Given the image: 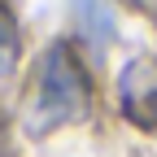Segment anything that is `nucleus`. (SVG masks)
Here are the masks:
<instances>
[{"label":"nucleus","instance_id":"obj_1","mask_svg":"<svg viewBox=\"0 0 157 157\" xmlns=\"http://www.w3.org/2000/svg\"><path fill=\"white\" fill-rule=\"evenodd\" d=\"M87 105H92L87 70H83V61L74 57V48L66 39H57L44 52V61H39V74H35L31 96H26L22 122H26V131L35 140H44V135L87 118Z\"/></svg>","mask_w":157,"mask_h":157},{"label":"nucleus","instance_id":"obj_2","mask_svg":"<svg viewBox=\"0 0 157 157\" xmlns=\"http://www.w3.org/2000/svg\"><path fill=\"white\" fill-rule=\"evenodd\" d=\"M118 101H122V113L135 127L157 131V61L153 57H135V61L122 66V74H118Z\"/></svg>","mask_w":157,"mask_h":157},{"label":"nucleus","instance_id":"obj_3","mask_svg":"<svg viewBox=\"0 0 157 157\" xmlns=\"http://www.w3.org/2000/svg\"><path fill=\"white\" fill-rule=\"evenodd\" d=\"M17 52H22V39H17V22H13L9 5L0 0V78H5V74H13Z\"/></svg>","mask_w":157,"mask_h":157},{"label":"nucleus","instance_id":"obj_4","mask_svg":"<svg viewBox=\"0 0 157 157\" xmlns=\"http://www.w3.org/2000/svg\"><path fill=\"white\" fill-rule=\"evenodd\" d=\"M78 22H83V31L96 39V44H105V39L113 35V17H109V9L101 5V0H78Z\"/></svg>","mask_w":157,"mask_h":157}]
</instances>
